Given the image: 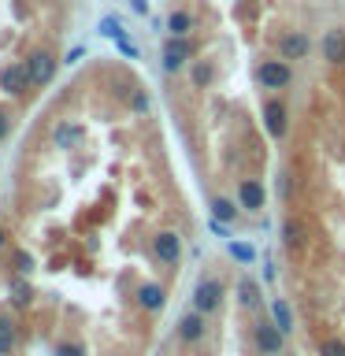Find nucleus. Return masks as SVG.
<instances>
[{
    "label": "nucleus",
    "instance_id": "obj_1",
    "mask_svg": "<svg viewBox=\"0 0 345 356\" xmlns=\"http://www.w3.org/2000/svg\"><path fill=\"white\" fill-rule=\"evenodd\" d=\"M252 341H256V349H260V356H282L286 349V334L278 330V323L271 319H256V327H252Z\"/></svg>",
    "mask_w": 345,
    "mask_h": 356
},
{
    "label": "nucleus",
    "instance_id": "obj_2",
    "mask_svg": "<svg viewBox=\"0 0 345 356\" xmlns=\"http://www.w3.org/2000/svg\"><path fill=\"white\" fill-rule=\"evenodd\" d=\"M223 297H227V289H223V278H200L197 289H193V308L211 316V312L223 308Z\"/></svg>",
    "mask_w": 345,
    "mask_h": 356
},
{
    "label": "nucleus",
    "instance_id": "obj_3",
    "mask_svg": "<svg viewBox=\"0 0 345 356\" xmlns=\"http://www.w3.org/2000/svg\"><path fill=\"white\" fill-rule=\"evenodd\" d=\"M256 82L264 89H286L294 82V67H289V60H264L256 67Z\"/></svg>",
    "mask_w": 345,
    "mask_h": 356
},
{
    "label": "nucleus",
    "instance_id": "obj_4",
    "mask_svg": "<svg viewBox=\"0 0 345 356\" xmlns=\"http://www.w3.org/2000/svg\"><path fill=\"white\" fill-rule=\"evenodd\" d=\"M186 63H193V41H189V38H175V33H171V38H167L163 41V71H182V67Z\"/></svg>",
    "mask_w": 345,
    "mask_h": 356
},
{
    "label": "nucleus",
    "instance_id": "obj_5",
    "mask_svg": "<svg viewBox=\"0 0 345 356\" xmlns=\"http://www.w3.org/2000/svg\"><path fill=\"white\" fill-rule=\"evenodd\" d=\"M26 63H30V78H33V89H41V86H49L52 78H56V63H60V60H56V56H52L49 49H33Z\"/></svg>",
    "mask_w": 345,
    "mask_h": 356
},
{
    "label": "nucleus",
    "instance_id": "obj_6",
    "mask_svg": "<svg viewBox=\"0 0 345 356\" xmlns=\"http://www.w3.org/2000/svg\"><path fill=\"white\" fill-rule=\"evenodd\" d=\"M152 252H156V260H160V264L178 267V260H182V238H178L175 230H160L152 238Z\"/></svg>",
    "mask_w": 345,
    "mask_h": 356
},
{
    "label": "nucleus",
    "instance_id": "obj_7",
    "mask_svg": "<svg viewBox=\"0 0 345 356\" xmlns=\"http://www.w3.org/2000/svg\"><path fill=\"white\" fill-rule=\"evenodd\" d=\"M312 52V38L300 30H286L282 38H278V60H305V56Z\"/></svg>",
    "mask_w": 345,
    "mask_h": 356
},
{
    "label": "nucleus",
    "instance_id": "obj_8",
    "mask_svg": "<svg viewBox=\"0 0 345 356\" xmlns=\"http://www.w3.org/2000/svg\"><path fill=\"white\" fill-rule=\"evenodd\" d=\"M0 86L8 89V93H30L33 89V78H30V63L26 60H15L11 67H4V74H0Z\"/></svg>",
    "mask_w": 345,
    "mask_h": 356
},
{
    "label": "nucleus",
    "instance_id": "obj_9",
    "mask_svg": "<svg viewBox=\"0 0 345 356\" xmlns=\"http://www.w3.org/2000/svg\"><path fill=\"white\" fill-rule=\"evenodd\" d=\"M204 334H208V323H204V312H182V319H178V338H182L186 345H197V341H204Z\"/></svg>",
    "mask_w": 345,
    "mask_h": 356
},
{
    "label": "nucleus",
    "instance_id": "obj_10",
    "mask_svg": "<svg viewBox=\"0 0 345 356\" xmlns=\"http://www.w3.org/2000/svg\"><path fill=\"white\" fill-rule=\"evenodd\" d=\"M282 245H286V249L294 252V256L305 252V245H308V222L297 219V216L282 219Z\"/></svg>",
    "mask_w": 345,
    "mask_h": 356
},
{
    "label": "nucleus",
    "instance_id": "obj_11",
    "mask_svg": "<svg viewBox=\"0 0 345 356\" xmlns=\"http://www.w3.org/2000/svg\"><path fill=\"white\" fill-rule=\"evenodd\" d=\"M264 127H267V134H271L275 141H282L286 138V130H289V119H286V104L282 100H267L264 104Z\"/></svg>",
    "mask_w": 345,
    "mask_h": 356
},
{
    "label": "nucleus",
    "instance_id": "obj_12",
    "mask_svg": "<svg viewBox=\"0 0 345 356\" xmlns=\"http://www.w3.org/2000/svg\"><path fill=\"white\" fill-rule=\"evenodd\" d=\"M264 200H267V193H264V182H260V178H245V182L238 186V204H241V208L260 211Z\"/></svg>",
    "mask_w": 345,
    "mask_h": 356
},
{
    "label": "nucleus",
    "instance_id": "obj_13",
    "mask_svg": "<svg viewBox=\"0 0 345 356\" xmlns=\"http://www.w3.org/2000/svg\"><path fill=\"white\" fill-rule=\"evenodd\" d=\"M323 60L330 67H342L345 63V30H327L323 33Z\"/></svg>",
    "mask_w": 345,
    "mask_h": 356
},
{
    "label": "nucleus",
    "instance_id": "obj_14",
    "mask_svg": "<svg viewBox=\"0 0 345 356\" xmlns=\"http://www.w3.org/2000/svg\"><path fill=\"white\" fill-rule=\"evenodd\" d=\"M167 305V289L160 282H145L138 286V308L141 312H160Z\"/></svg>",
    "mask_w": 345,
    "mask_h": 356
},
{
    "label": "nucleus",
    "instance_id": "obj_15",
    "mask_svg": "<svg viewBox=\"0 0 345 356\" xmlns=\"http://www.w3.org/2000/svg\"><path fill=\"white\" fill-rule=\"evenodd\" d=\"M19 349V323L11 316H0V356H11Z\"/></svg>",
    "mask_w": 345,
    "mask_h": 356
},
{
    "label": "nucleus",
    "instance_id": "obj_16",
    "mask_svg": "<svg viewBox=\"0 0 345 356\" xmlns=\"http://www.w3.org/2000/svg\"><path fill=\"white\" fill-rule=\"evenodd\" d=\"M193 11H186V8H178L171 11V19H167V33H175V38H189V30H193Z\"/></svg>",
    "mask_w": 345,
    "mask_h": 356
},
{
    "label": "nucleus",
    "instance_id": "obj_17",
    "mask_svg": "<svg viewBox=\"0 0 345 356\" xmlns=\"http://www.w3.org/2000/svg\"><path fill=\"white\" fill-rule=\"evenodd\" d=\"M238 305L249 308V312L260 308V286H256L252 278H238Z\"/></svg>",
    "mask_w": 345,
    "mask_h": 356
},
{
    "label": "nucleus",
    "instance_id": "obj_18",
    "mask_svg": "<svg viewBox=\"0 0 345 356\" xmlns=\"http://www.w3.org/2000/svg\"><path fill=\"white\" fill-rule=\"evenodd\" d=\"M211 78H216V67H211L208 60H193V63H189V82H193V89H208Z\"/></svg>",
    "mask_w": 345,
    "mask_h": 356
},
{
    "label": "nucleus",
    "instance_id": "obj_19",
    "mask_svg": "<svg viewBox=\"0 0 345 356\" xmlns=\"http://www.w3.org/2000/svg\"><path fill=\"white\" fill-rule=\"evenodd\" d=\"M271 319L278 323V330H282V334L294 330V312H289V305H286L282 297H275V300H271Z\"/></svg>",
    "mask_w": 345,
    "mask_h": 356
},
{
    "label": "nucleus",
    "instance_id": "obj_20",
    "mask_svg": "<svg viewBox=\"0 0 345 356\" xmlns=\"http://www.w3.org/2000/svg\"><path fill=\"white\" fill-rule=\"evenodd\" d=\"M78 141V127H71V122H56V130H52V145L56 149H71V145Z\"/></svg>",
    "mask_w": 345,
    "mask_h": 356
},
{
    "label": "nucleus",
    "instance_id": "obj_21",
    "mask_svg": "<svg viewBox=\"0 0 345 356\" xmlns=\"http://www.w3.org/2000/svg\"><path fill=\"white\" fill-rule=\"evenodd\" d=\"M238 208H241V204H234V200H227V197H216V200H211V219L234 222V219H238Z\"/></svg>",
    "mask_w": 345,
    "mask_h": 356
},
{
    "label": "nucleus",
    "instance_id": "obj_22",
    "mask_svg": "<svg viewBox=\"0 0 345 356\" xmlns=\"http://www.w3.org/2000/svg\"><path fill=\"white\" fill-rule=\"evenodd\" d=\"M227 249H230V256H234L238 264H252V260H256V249H252V245H245V241H230Z\"/></svg>",
    "mask_w": 345,
    "mask_h": 356
},
{
    "label": "nucleus",
    "instance_id": "obj_23",
    "mask_svg": "<svg viewBox=\"0 0 345 356\" xmlns=\"http://www.w3.org/2000/svg\"><path fill=\"white\" fill-rule=\"evenodd\" d=\"M97 30L104 33V38H111V41H119V38H122V26H119V19H115V15H104Z\"/></svg>",
    "mask_w": 345,
    "mask_h": 356
},
{
    "label": "nucleus",
    "instance_id": "obj_24",
    "mask_svg": "<svg viewBox=\"0 0 345 356\" xmlns=\"http://www.w3.org/2000/svg\"><path fill=\"white\" fill-rule=\"evenodd\" d=\"M11 300H15L19 308H26V305H30V286L15 278V282H11Z\"/></svg>",
    "mask_w": 345,
    "mask_h": 356
},
{
    "label": "nucleus",
    "instance_id": "obj_25",
    "mask_svg": "<svg viewBox=\"0 0 345 356\" xmlns=\"http://www.w3.org/2000/svg\"><path fill=\"white\" fill-rule=\"evenodd\" d=\"M11 260H15V271H19V275H30V271H33V256H30V252L15 249V252H11Z\"/></svg>",
    "mask_w": 345,
    "mask_h": 356
},
{
    "label": "nucleus",
    "instance_id": "obj_26",
    "mask_svg": "<svg viewBox=\"0 0 345 356\" xmlns=\"http://www.w3.org/2000/svg\"><path fill=\"white\" fill-rule=\"evenodd\" d=\"M319 356H345V341L342 338H327L319 345Z\"/></svg>",
    "mask_w": 345,
    "mask_h": 356
},
{
    "label": "nucleus",
    "instance_id": "obj_27",
    "mask_svg": "<svg viewBox=\"0 0 345 356\" xmlns=\"http://www.w3.org/2000/svg\"><path fill=\"white\" fill-rule=\"evenodd\" d=\"M115 49H119L122 56H127V60H138V44H134V41L127 38V33H122V38L115 41Z\"/></svg>",
    "mask_w": 345,
    "mask_h": 356
},
{
    "label": "nucleus",
    "instance_id": "obj_28",
    "mask_svg": "<svg viewBox=\"0 0 345 356\" xmlns=\"http://www.w3.org/2000/svg\"><path fill=\"white\" fill-rule=\"evenodd\" d=\"M130 111H138V115H145V111H149V93H141V89H138V93L130 97Z\"/></svg>",
    "mask_w": 345,
    "mask_h": 356
},
{
    "label": "nucleus",
    "instance_id": "obj_29",
    "mask_svg": "<svg viewBox=\"0 0 345 356\" xmlns=\"http://www.w3.org/2000/svg\"><path fill=\"white\" fill-rule=\"evenodd\" d=\"M56 356H86V349L78 341H63L60 349H56Z\"/></svg>",
    "mask_w": 345,
    "mask_h": 356
},
{
    "label": "nucleus",
    "instance_id": "obj_30",
    "mask_svg": "<svg viewBox=\"0 0 345 356\" xmlns=\"http://www.w3.org/2000/svg\"><path fill=\"white\" fill-rule=\"evenodd\" d=\"M211 234H219V238H230V222H223V219H211Z\"/></svg>",
    "mask_w": 345,
    "mask_h": 356
},
{
    "label": "nucleus",
    "instance_id": "obj_31",
    "mask_svg": "<svg viewBox=\"0 0 345 356\" xmlns=\"http://www.w3.org/2000/svg\"><path fill=\"white\" fill-rule=\"evenodd\" d=\"M8 134H11V115H8L4 108H0V141H4Z\"/></svg>",
    "mask_w": 345,
    "mask_h": 356
},
{
    "label": "nucleus",
    "instance_id": "obj_32",
    "mask_svg": "<svg viewBox=\"0 0 345 356\" xmlns=\"http://www.w3.org/2000/svg\"><path fill=\"white\" fill-rule=\"evenodd\" d=\"M82 56H86V49H82V44H78V49H71V52H67V60H63V63H78V60H82Z\"/></svg>",
    "mask_w": 345,
    "mask_h": 356
},
{
    "label": "nucleus",
    "instance_id": "obj_33",
    "mask_svg": "<svg viewBox=\"0 0 345 356\" xmlns=\"http://www.w3.org/2000/svg\"><path fill=\"white\" fill-rule=\"evenodd\" d=\"M278 193H282V197L289 193V175H278Z\"/></svg>",
    "mask_w": 345,
    "mask_h": 356
},
{
    "label": "nucleus",
    "instance_id": "obj_34",
    "mask_svg": "<svg viewBox=\"0 0 345 356\" xmlns=\"http://www.w3.org/2000/svg\"><path fill=\"white\" fill-rule=\"evenodd\" d=\"M8 241H11V234H8L4 227H0V249H8Z\"/></svg>",
    "mask_w": 345,
    "mask_h": 356
},
{
    "label": "nucleus",
    "instance_id": "obj_35",
    "mask_svg": "<svg viewBox=\"0 0 345 356\" xmlns=\"http://www.w3.org/2000/svg\"><path fill=\"white\" fill-rule=\"evenodd\" d=\"M134 11H141V15H145V11H149V4H145V0H134Z\"/></svg>",
    "mask_w": 345,
    "mask_h": 356
}]
</instances>
